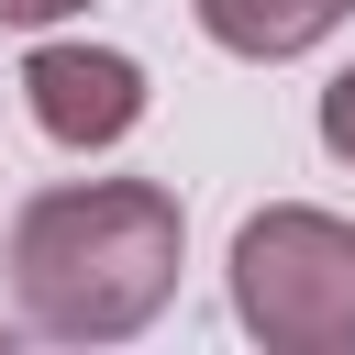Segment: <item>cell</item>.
Masks as SVG:
<instances>
[{"mask_svg":"<svg viewBox=\"0 0 355 355\" xmlns=\"http://www.w3.org/2000/svg\"><path fill=\"white\" fill-rule=\"evenodd\" d=\"M89 0H0V33H55V22H78Z\"/></svg>","mask_w":355,"mask_h":355,"instance_id":"cell-6","label":"cell"},{"mask_svg":"<svg viewBox=\"0 0 355 355\" xmlns=\"http://www.w3.org/2000/svg\"><path fill=\"white\" fill-rule=\"evenodd\" d=\"M189 266V211L155 178H67L11 211V300L44 344H133Z\"/></svg>","mask_w":355,"mask_h":355,"instance_id":"cell-1","label":"cell"},{"mask_svg":"<svg viewBox=\"0 0 355 355\" xmlns=\"http://www.w3.org/2000/svg\"><path fill=\"white\" fill-rule=\"evenodd\" d=\"M144 67L122 55V44H33L22 55V111H33V133L44 144H67V155H100V144H122L133 122H144Z\"/></svg>","mask_w":355,"mask_h":355,"instance_id":"cell-3","label":"cell"},{"mask_svg":"<svg viewBox=\"0 0 355 355\" xmlns=\"http://www.w3.org/2000/svg\"><path fill=\"white\" fill-rule=\"evenodd\" d=\"M189 11H200V33H211L222 55H244V67H288V55L333 44L355 0H189Z\"/></svg>","mask_w":355,"mask_h":355,"instance_id":"cell-4","label":"cell"},{"mask_svg":"<svg viewBox=\"0 0 355 355\" xmlns=\"http://www.w3.org/2000/svg\"><path fill=\"white\" fill-rule=\"evenodd\" d=\"M222 277H233V322L266 355H355V222L344 211H311V200L244 211Z\"/></svg>","mask_w":355,"mask_h":355,"instance_id":"cell-2","label":"cell"},{"mask_svg":"<svg viewBox=\"0 0 355 355\" xmlns=\"http://www.w3.org/2000/svg\"><path fill=\"white\" fill-rule=\"evenodd\" d=\"M322 155H333V166H355V67L322 89Z\"/></svg>","mask_w":355,"mask_h":355,"instance_id":"cell-5","label":"cell"}]
</instances>
